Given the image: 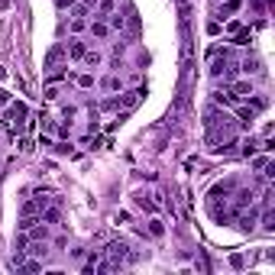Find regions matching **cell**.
Masks as SVG:
<instances>
[{"label":"cell","mask_w":275,"mask_h":275,"mask_svg":"<svg viewBox=\"0 0 275 275\" xmlns=\"http://www.w3.org/2000/svg\"><path fill=\"white\" fill-rule=\"evenodd\" d=\"M87 33H91L94 39H107L110 26H107V20H94V23H87Z\"/></svg>","instance_id":"8fae6325"},{"label":"cell","mask_w":275,"mask_h":275,"mask_svg":"<svg viewBox=\"0 0 275 275\" xmlns=\"http://www.w3.org/2000/svg\"><path fill=\"white\" fill-rule=\"evenodd\" d=\"M146 230H149V236H156V239H162V236H165V224H162V220H159L156 214L149 217V227H146Z\"/></svg>","instance_id":"9a60e30c"},{"label":"cell","mask_w":275,"mask_h":275,"mask_svg":"<svg viewBox=\"0 0 275 275\" xmlns=\"http://www.w3.org/2000/svg\"><path fill=\"white\" fill-rule=\"evenodd\" d=\"M58 94H62V91H58V84H55V81H49V84H46V94H42V97H46V101H58Z\"/></svg>","instance_id":"cb8c5ba5"},{"label":"cell","mask_w":275,"mask_h":275,"mask_svg":"<svg viewBox=\"0 0 275 275\" xmlns=\"http://www.w3.org/2000/svg\"><path fill=\"white\" fill-rule=\"evenodd\" d=\"M104 256H107V259H113L117 265H123V262H133V259H136V256L130 253V243H123V239H113V243H107Z\"/></svg>","instance_id":"7a4b0ae2"},{"label":"cell","mask_w":275,"mask_h":275,"mask_svg":"<svg viewBox=\"0 0 275 275\" xmlns=\"http://www.w3.org/2000/svg\"><path fill=\"white\" fill-rule=\"evenodd\" d=\"M110 13H117V0H97V7H94L97 20H107Z\"/></svg>","instance_id":"9c48e42d"},{"label":"cell","mask_w":275,"mask_h":275,"mask_svg":"<svg viewBox=\"0 0 275 275\" xmlns=\"http://www.w3.org/2000/svg\"><path fill=\"white\" fill-rule=\"evenodd\" d=\"M72 81L87 91V87H94V75H91V72H81V75H72Z\"/></svg>","instance_id":"ac0fdd59"},{"label":"cell","mask_w":275,"mask_h":275,"mask_svg":"<svg viewBox=\"0 0 275 275\" xmlns=\"http://www.w3.org/2000/svg\"><path fill=\"white\" fill-rule=\"evenodd\" d=\"M26 246H29V250H26V253H29L33 256V259H42V262H46V256H49V243H46V239H33V243H26Z\"/></svg>","instance_id":"ba28073f"},{"label":"cell","mask_w":275,"mask_h":275,"mask_svg":"<svg viewBox=\"0 0 275 275\" xmlns=\"http://www.w3.org/2000/svg\"><path fill=\"white\" fill-rule=\"evenodd\" d=\"M256 217H259V214H256V210H239V214H236L233 220H236V227L243 230V233H250V230L256 227Z\"/></svg>","instance_id":"8992f818"},{"label":"cell","mask_w":275,"mask_h":275,"mask_svg":"<svg viewBox=\"0 0 275 275\" xmlns=\"http://www.w3.org/2000/svg\"><path fill=\"white\" fill-rule=\"evenodd\" d=\"M139 97H143V91H127L123 97H117V101H120V107L133 110V107H136V104H139Z\"/></svg>","instance_id":"5bb4252c"},{"label":"cell","mask_w":275,"mask_h":275,"mask_svg":"<svg viewBox=\"0 0 275 275\" xmlns=\"http://www.w3.org/2000/svg\"><path fill=\"white\" fill-rule=\"evenodd\" d=\"M227 87H230V91H233V94L239 97V101H250V97L256 94L253 81H236V78H233V81H227Z\"/></svg>","instance_id":"3957f363"},{"label":"cell","mask_w":275,"mask_h":275,"mask_svg":"<svg viewBox=\"0 0 275 275\" xmlns=\"http://www.w3.org/2000/svg\"><path fill=\"white\" fill-rule=\"evenodd\" d=\"M136 207L149 210V214H159V198H156L152 191H139L136 194Z\"/></svg>","instance_id":"277c9868"},{"label":"cell","mask_w":275,"mask_h":275,"mask_svg":"<svg viewBox=\"0 0 275 275\" xmlns=\"http://www.w3.org/2000/svg\"><path fill=\"white\" fill-rule=\"evenodd\" d=\"M262 230H265V233H272V230H275V214H272V207L262 210Z\"/></svg>","instance_id":"44dd1931"},{"label":"cell","mask_w":275,"mask_h":275,"mask_svg":"<svg viewBox=\"0 0 275 275\" xmlns=\"http://www.w3.org/2000/svg\"><path fill=\"white\" fill-rule=\"evenodd\" d=\"M39 146H42V149H52L55 143H52V136H49V133H42V136H39Z\"/></svg>","instance_id":"f546056e"},{"label":"cell","mask_w":275,"mask_h":275,"mask_svg":"<svg viewBox=\"0 0 275 275\" xmlns=\"http://www.w3.org/2000/svg\"><path fill=\"white\" fill-rule=\"evenodd\" d=\"M16 146H20V152H33V139L29 136H20V143H16Z\"/></svg>","instance_id":"4316f807"},{"label":"cell","mask_w":275,"mask_h":275,"mask_svg":"<svg viewBox=\"0 0 275 275\" xmlns=\"http://www.w3.org/2000/svg\"><path fill=\"white\" fill-rule=\"evenodd\" d=\"M265 4H272V0H265Z\"/></svg>","instance_id":"836d02e7"},{"label":"cell","mask_w":275,"mask_h":275,"mask_svg":"<svg viewBox=\"0 0 275 275\" xmlns=\"http://www.w3.org/2000/svg\"><path fill=\"white\" fill-rule=\"evenodd\" d=\"M117 107H120L117 97H104V101H101V110H117Z\"/></svg>","instance_id":"484cf974"},{"label":"cell","mask_w":275,"mask_h":275,"mask_svg":"<svg viewBox=\"0 0 275 275\" xmlns=\"http://www.w3.org/2000/svg\"><path fill=\"white\" fill-rule=\"evenodd\" d=\"M214 104H224V107H236V104H243V101H239V97L227 87V91H214Z\"/></svg>","instance_id":"30bf717a"},{"label":"cell","mask_w":275,"mask_h":275,"mask_svg":"<svg viewBox=\"0 0 275 275\" xmlns=\"http://www.w3.org/2000/svg\"><path fill=\"white\" fill-rule=\"evenodd\" d=\"M26 117H29V107H26L23 101H10L4 107V117H0V120H4V127L10 133H20V130H26V123H29Z\"/></svg>","instance_id":"6da1fadb"},{"label":"cell","mask_w":275,"mask_h":275,"mask_svg":"<svg viewBox=\"0 0 275 275\" xmlns=\"http://www.w3.org/2000/svg\"><path fill=\"white\" fill-rule=\"evenodd\" d=\"M236 10H243V0H220V10H217V20H230Z\"/></svg>","instance_id":"52a82bcc"},{"label":"cell","mask_w":275,"mask_h":275,"mask_svg":"<svg viewBox=\"0 0 275 275\" xmlns=\"http://www.w3.org/2000/svg\"><path fill=\"white\" fill-rule=\"evenodd\" d=\"M75 4H78V0H55V7H58V10H62V13H65V10H68V13H72V7H75Z\"/></svg>","instance_id":"83f0119b"},{"label":"cell","mask_w":275,"mask_h":275,"mask_svg":"<svg viewBox=\"0 0 275 275\" xmlns=\"http://www.w3.org/2000/svg\"><path fill=\"white\" fill-rule=\"evenodd\" d=\"M39 220L42 224H58V210L52 207V210H46V214H39Z\"/></svg>","instance_id":"d4e9b609"},{"label":"cell","mask_w":275,"mask_h":275,"mask_svg":"<svg viewBox=\"0 0 275 275\" xmlns=\"http://www.w3.org/2000/svg\"><path fill=\"white\" fill-rule=\"evenodd\" d=\"M239 29H243V23H239V20H230V23H227V33H230V36H236Z\"/></svg>","instance_id":"f1b7e54d"},{"label":"cell","mask_w":275,"mask_h":275,"mask_svg":"<svg viewBox=\"0 0 275 275\" xmlns=\"http://www.w3.org/2000/svg\"><path fill=\"white\" fill-rule=\"evenodd\" d=\"M7 104H10V91H4V87H0V110H4Z\"/></svg>","instance_id":"4dcf8cb0"},{"label":"cell","mask_w":275,"mask_h":275,"mask_svg":"<svg viewBox=\"0 0 275 275\" xmlns=\"http://www.w3.org/2000/svg\"><path fill=\"white\" fill-rule=\"evenodd\" d=\"M239 72H246V75H262V62H259V58H250V55H246L243 62H239Z\"/></svg>","instance_id":"4fadbf2b"},{"label":"cell","mask_w":275,"mask_h":275,"mask_svg":"<svg viewBox=\"0 0 275 275\" xmlns=\"http://www.w3.org/2000/svg\"><path fill=\"white\" fill-rule=\"evenodd\" d=\"M256 149H259V139H253V136H250V139L243 143V156H246V159L256 156Z\"/></svg>","instance_id":"7402d4cb"},{"label":"cell","mask_w":275,"mask_h":275,"mask_svg":"<svg viewBox=\"0 0 275 275\" xmlns=\"http://www.w3.org/2000/svg\"><path fill=\"white\" fill-rule=\"evenodd\" d=\"M101 62H104V55H101L97 49H91V46H87L84 58H81V65H84V68H101Z\"/></svg>","instance_id":"7c38bea8"},{"label":"cell","mask_w":275,"mask_h":275,"mask_svg":"<svg viewBox=\"0 0 275 275\" xmlns=\"http://www.w3.org/2000/svg\"><path fill=\"white\" fill-rule=\"evenodd\" d=\"M78 4H84V7H87V10H91V13H94V7H97V0H78Z\"/></svg>","instance_id":"1f68e13d"},{"label":"cell","mask_w":275,"mask_h":275,"mask_svg":"<svg viewBox=\"0 0 275 275\" xmlns=\"http://www.w3.org/2000/svg\"><path fill=\"white\" fill-rule=\"evenodd\" d=\"M4 78H7V68H4V65H0V81H4Z\"/></svg>","instance_id":"d6a6232c"},{"label":"cell","mask_w":275,"mask_h":275,"mask_svg":"<svg viewBox=\"0 0 275 275\" xmlns=\"http://www.w3.org/2000/svg\"><path fill=\"white\" fill-rule=\"evenodd\" d=\"M84 52H87V42H81V39H72V42L65 46V58L81 62V58H84Z\"/></svg>","instance_id":"5b68a950"},{"label":"cell","mask_w":275,"mask_h":275,"mask_svg":"<svg viewBox=\"0 0 275 275\" xmlns=\"http://www.w3.org/2000/svg\"><path fill=\"white\" fill-rule=\"evenodd\" d=\"M101 87H104V91H120L123 81H120V75H107V78L101 81Z\"/></svg>","instance_id":"d6986e66"},{"label":"cell","mask_w":275,"mask_h":275,"mask_svg":"<svg viewBox=\"0 0 275 275\" xmlns=\"http://www.w3.org/2000/svg\"><path fill=\"white\" fill-rule=\"evenodd\" d=\"M87 29V16H72V23H68V33L72 36H78V33Z\"/></svg>","instance_id":"e0dca14e"},{"label":"cell","mask_w":275,"mask_h":275,"mask_svg":"<svg viewBox=\"0 0 275 275\" xmlns=\"http://www.w3.org/2000/svg\"><path fill=\"white\" fill-rule=\"evenodd\" d=\"M107 26H110V29H123V26H127V16H123L120 10L110 13V16H107Z\"/></svg>","instance_id":"ffe728a7"},{"label":"cell","mask_w":275,"mask_h":275,"mask_svg":"<svg viewBox=\"0 0 275 275\" xmlns=\"http://www.w3.org/2000/svg\"><path fill=\"white\" fill-rule=\"evenodd\" d=\"M62 58H65V49H62V46H52L49 55H46V68H55Z\"/></svg>","instance_id":"2e32d148"},{"label":"cell","mask_w":275,"mask_h":275,"mask_svg":"<svg viewBox=\"0 0 275 275\" xmlns=\"http://www.w3.org/2000/svg\"><path fill=\"white\" fill-rule=\"evenodd\" d=\"M250 159H253V168H256V172H262V168L272 162V159H269V152H265V156H250Z\"/></svg>","instance_id":"603a6c76"}]
</instances>
